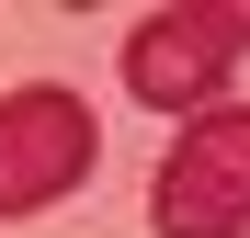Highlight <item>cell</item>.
Listing matches in <instances>:
<instances>
[{
	"label": "cell",
	"mask_w": 250,
	"mask_h": 238,
	"mask_svg": "<svg viewBox=\"0 0 250 238\" xmlns=\"http://www.w3.org/2000/svg\"><path fill=\"white\" fill-rule=\"evenodd\" d=\"M239 57H250V0H228V12H148L125 34V91L148 113H216Z\"/></svg>",
	"instance_id": "cell-3"
},
{
	"label": "cell",
	"mask_w": 250,
	"mask_h": 238,
	"mask_svg": "<svg viewBox=\"0 0 250 238\" xmlns=\"http://www.w3.org/2000/svg\"><path fill=\"white\" fill-rule=\"evenodd\" d=\"M91 102L68 91V79H23V91H0V216H46L57 193L91 182Z\"/></svg>",
	"instance_id": "cell-2"
},
{
	"label": "cell",
	"mask_w": 250,
	"mask_h": 238,
	"mask_svg": "<svg viewBox=\"0 0 250 238\" xmlns=\"http://www.w3.org/2000/svg\"><path fill=\"white\" fill-rule=\"evenodd\" d=\"M148 227L159 238H250V113L239 102L193 113L171 136V159L148 182Z\"/></svg>",
	"instance_id": "cell-1"
}]
</instances>
